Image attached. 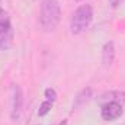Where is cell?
Here are the masks:
<instances>
[{"label": "cell", "instance_id": "6da1fadb", "mask_svg": "<svg viewBox=\"0 0 125 125\" xmlns=\"http://www.w3.org/2000/svg\"><path fill=\"white\" fill-rule=\"evenodd\" d=\"M61 6L58 0H42L39 12V23L45 32H52L60 23Z\"/></svg>", "mask_w": 125, "mask_h": 125}, {"label": "cell", "instance_id": "7a4b0ae2", "mask_svg": "<svg viewBox=\"0 0 125 125\" xmlns=\"http://www.w3.org/2000/svg\"><path fill=\"white\" fill-rule=\"evenodd\" d=\"M93 21V9L90 4H82L79 6L70 21V31L74 35H80L86 31Z\"/></svg>", "mask_w": 125, "mask_h": 125}, {"label": "cell", "instance_id": "3957f363", "mask_svg": "<svg viewBox=\"0 0 125 125\" xmlns=\"http://www.w3.org/2000/svg\"><path fill=\"white\" fill-rule=\"evenodd\" d=\"M23 108V92L19 84H12V106H10V118L13 122H18Z\"/></svg>", "mask_w": 125, "mask_h": 125}, {"label": "cell", "instance_id": "277c9868", "mask_svg": "<svg viewBox=\"0 0 125 125\" xmlns=\"http://www.w3.org/2000/svg\"><path fill=\"white\" fill-rule=\"evenodd\" d=\"M124 114L122 103L119 102H105L100 109V116L103 121H115Z\"/></svg>", "mask_w": 125, "mask_h": 125}, {"label": "cell", "instance_id": "5b68a950", "mask_svg": "<svg viewBox=\"0 0 125 125\" xmlns=\"http://www.w3.org/2000/svg\"><path fill=\"white\" fill-rule=\"evenodd\" d=\"M115 60V44L112 41H108L102 47V64L103 67H109Z\"/></svg>", "mask_w": 125, "mask_h": 125}, {"label": "cell", "instance_id": "8992f818", "mask_svg": "<svg viewBox=\"0 0 125 125\" xmlns=\"http://www.w3.org/2000/svg\"><path fill=\"white\" fill-rule=\"evenodd\" d=\"M90 99H92V89H90V87H86V89H83L80 93L76 96V99H74V103H73V109L82 108V106H83L84 103H87Z\"/></svg>", "mask_w": 125, "mask_h": 125}, {"label": "cell", "instance_id": "52a82bcc", "mask_svg": "<svg viewBox=\"0 0 125 125\" xmlns=\"http://www.w3.org/2000/svg\"><path fill=\"white\" fill-rule=\"evenodd\" d=\"M100 99L105 100V102H119V103H125V93L124 92H119V90H112V92H108V93L102 94Z\"/></svg>", "mask_w": 125, "mask_h": 125}, {"label": "cell", "instance_id": "ba28073f", "mask_svg": "<svg viewBox=\"0 0 125 125\" xmlns=\"http://www.w3.org/2000/svg\"><path fill=\"white\" fill-rule=\"evenodd\" d=\"M12 44H13V31L12 29L0 33V50L1 51H7L12 47Z\"/></svg>", "mask_w": 125, "mask_h": 125}, {"label": "cell", "instance_id": "9c48e42d", "mask_svg": "<svg viewBox=\"0 0 125 125\" xmlns=\"http://www.w3.org/2000/svg\"><path fill=\"white\" fill-rule=\"evenodd\" d=\"M51 108H52V102H50V100H44L41 105H39V109H38V116H45L50 111H51Z\"/></svg>", "mask_w": 125, "mask_h": 125}, {"label": "cell", "instance_id": "30bf717a", "mask_svg": "<svg viewBox=\"0 0 125 125\" xmlns=\"http://www.w3.org/2000/svg\"><path fill=\"white\" fill-rule=\"evenodd\" d=\"M44 94H45V99L47 100H50V102H55V99H57V92L52 89V87H48V89H45V92H44Z\"/></svg>", "mask_w": 125, "mask_h": 125}, {"label": "cell", "instance_id": "8fae6325", "mask_svg": "<svg viewBox=\"0 0 125 125\" xmlns=\"http://www.w3.org/2000/svg\"><path fill=\"white\" fill-rule=\"evenodd\" d=\"M121 1H122V0H109V4H111L114 9H116V7L121 4Z\"/></svg>", "mask_w": 125, "mask_h": 125}]
</instances>
